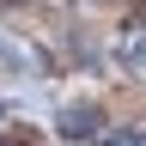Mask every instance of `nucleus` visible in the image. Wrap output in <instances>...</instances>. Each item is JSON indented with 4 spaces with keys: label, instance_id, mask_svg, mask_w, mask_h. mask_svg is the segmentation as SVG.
<instances>
[{
    "label": "nucleus",
    "instance_id": "obj_2",
    "mask_svg": "<svg viewBox=\"0 0 146 146\" xmlns=\"http://www.w3.org/2000/svg\"><path fill=\"white\" fill-rule=\"evenodd\" d=\"M91 128H98V110H67V116H61V134L67 140H85Z\"/></svg>",
    "mask_w": 146,
    "mask_h": 146
},
{
    "label": "nucleus",
    "instance_id": "obj_1",
    "mask_svg": "<svg viewBox=\"0 0 146 146\" xmlns=\"http://www.w3.org/2000/svg\"><path fill=\"white\" fill-rule=\"evenodd\" d=\"M116 49H122V67L146 79V25H122V43Z\"/></svg>",
    "mask_w": 146,
    "mask_h": 146
},
{
    "label": "nucleus",
    "instance_id": "obj_3",
    "mask_svg": "<svg viewBox=\"0 0 146 146\" xmlns=\"http://www.w3.org/2000/svg\"><path fill=\"white\" fill-rule=\"evenodd\" d=\"M128 146H146V134H134V140H128Z\"/></svg>",
    "mask_w": 146,
    "mask_h": 146
}]
</instances>
